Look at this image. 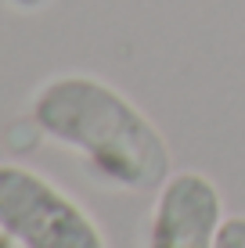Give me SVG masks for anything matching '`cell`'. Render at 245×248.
<instances>
[{
    "mask_svg": "<svg viewBox=\"0 0 245 248\" xmlns=\"http://www.w3.org/2000/svg\"><path fill=\"white\" fill-rule=\"evenodd\" d=\"M224 198L198 169L173 173L159 187L148 216V248H216Z\"/></svg>",
    "mask_w": 245,
    "mask_h": 248,
    "instance_id": "3",
    "label": "cell"
},
{
    "mask_svg": "<svg viewBox=\"0 0 245 248\" xmlns=\"http://www.w3.org/2000/svg\"><path fill=\"white\" fill-rule=\"evenodd\" d=\"M216 248H245V216H224L216 230Z\"/></svg>",
    "mask_w": 245,
    "mask_h": 248,
    "instance_id": "4",
    "label": "cell"
},
{
    "mask_svg": "<svg viewBox=\"0 0 245 248\" xmlns=\"http://www.w3.org/2000/svg\"><path fill=\"white\" fill-rule=\"evenodd\" d=\"M33 123L72 148L90 173L123 191H159L170 180V148L159 126L126 93L98 76H54L33 93Z\"/></svg>",
    "mask_w": 245,
    "mask_h": 248,
    "instance_id": "1",
    "label": "cell"
},
{
    "mask_svg": "<svg viewBox=\"0 0 245 248\" xmlns=\"http://www.w3.org/2000/svg\"><path fill=\"white\" fill-rule=\"evenodd\" d=\"M0 234L18 248H108L72 194L18 162H0Z\"/></svg>",
    "mask_w": 245,
    "mask_h": 248,
    "instance_id": "2",
    "label": "cell"
}]
</instances>
